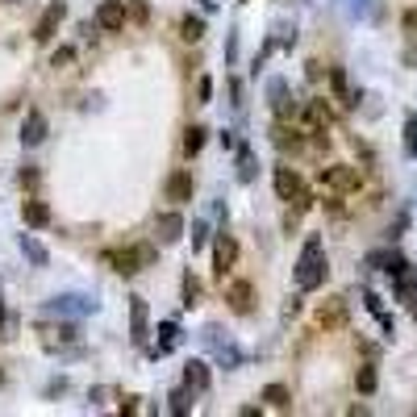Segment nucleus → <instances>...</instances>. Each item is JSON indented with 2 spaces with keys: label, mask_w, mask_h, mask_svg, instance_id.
<instances>
[{
  "label": "nucleus",
  "mask_w": 417,
  "mask_h": 417,
  "mask_svg": "<svg viewBox=\"0 0 417 417\" xmlns=\"http://www.w3.org/2000/svg\"><path fill=\"white\" fill-rule=\"evenodd\" d=\"M200 146H205V129H200V125H192V129L184 134V155H196Z\"/></svg>",
  "instance_id": "nucleus-22"
},
{
  "label": "nucleus",
  "mask_w": 417,
  "mask_h": 417,
  "mask_svg": "<svg viewBox=\"0 0 417 417\" xmlns=\"http://www.w3.org/2000/svg\"><path fill=\"white\" fill-rule=\"evenodd\" d=\"M355 384H359V393H368V397H372V393H376V368H372V363H368V368H359Z\"/></svg>",
  "instance_id": "nucleus-23"
},
{
  "label": "nucleus",
  "mask_w": 417,
  "mask_h": 417,
  "mask_svg": "<svg viewBox=\"0 0 417 417\" xmlns=\"http://www.w3.org/2000/svg\"><path fill=\"white\" fill-rule=\"evenodd\" d=\"M317 184H322V192L343 196V192H355V188H359V171L347 167V163H334V167H326V171L317 175Z\"/></svg>",
  "instance_id": "nucleus-3"
},
{
  "label": "nucleus",
  "mask_w": 417,
  "mask_h": 417,
  "mask_svg": "<svg viewBox=\"0 0 417 417\" xmlns=\"http://www.w3.org/2000/svg\"><path fill=\"white\" fill-rule=\"evenodd\" d=\"M175 343H180V330L167 322V326H159V355H167V351H175Z\"/></svg>",
  "instance_id": "nucleus-20"
},
{
  "label": "nucleus",
  "mask_w": 417,
  "mask_h": 417,
  "mask_svg": "<svg viewBox=\"0 0 417 417\" xmlns=\"http://www.w3.org/2000/svg\"><path fill=\"white\" fill-rule=\"evenodd\" d=\"M42 138H46V117L33 109V113L25 117V125H21V142H25V146H38Z\"/></svg>",
  "instance_id": "nucleus-11"
},
{
  "label": "nucleus",
  "mask_w": 417,
  "mask_h": 417,
  "mask_svg": "<svg viewBox=\"0 0 417 417\" xmlns=\"http://www.w3.org/2000/svg\"><path fill=\"white\" fill-rule=\"evenodd\" d=\"M301 192H305V184H301V175H297L292 167H276V196L292 205V200H297Z\"/></svg>",
  "instance_id": "nucleus-5"
},
{
  "label": "nucleus",
  "mask_w": 417,
  "mask_h": 417,
  "mask_svg": "<svg viewBox=\"0 0 417 417\" xmlns=\"http://www.w3.org/2000/svg\"><path fill=\"white\" fill-rule=\"evenodd\" d=\"M238 163H242V171H238V175H242V180H255V159H251V150H242V159H238Z\"/></svg>",
  "instance_id": "nucleus-28"
},
{
  "label": "nucleus",
  "mask_w": 417,
  "mask_h": 417,
  "mask_svg": "<svg viewBox=\"0 0 417 417\" xmlns=\"http://www.w3.org/2000/svg\"><path fill=\"white\" fill-rule=\"evenodd\" d=\"M88 309H92V301H84V297H58L50 305V313H88Z\"/></svg>",
  "instance_id": "nucleus-17"
},
{
  "label": "nucleus",
  "mask_w": 417,
  "mask_h": 417,
  "mask_svg": "<svg viewBox=\"0 0 417 417\" xmlns=\"http://www.w3.org/2000/svg\"><path fill=\"white\" fill-rule=\"evenodd\" d=\"M184 384H188L192 393H205V388H209V363L192 359V363L184 368Z\"/></svg>",
  "instance_id": "nucleus-13"
},
{
  "label": "nucleus",
  "mask_w": 417,
  "mask_h": 417,
  "mask_svg": "<svg viewBox=\"0 0 417 417\" xmlns=\"http://www.w3.org/2000/svg\"><path fill=\"white\" fill-rule=\"evenodd\" d=\"M21 251H25V255H29V259H33V263H38V267H42V263H46V251H42V246H38V242H33V238H21Z\"/></svg>",
  "instance_id": "nucleus-25"
},
{
  "label": "nucleus",
  "mask_w": 417,
  "mask_h": 417,
  "mask_svg": "<svg viewBox=\"0 0 417 417\" xmlns=\"http://www.w3.org/2000/svg\"><path fill=\"white\" fill-rule=\"evenodd\" d=\"M192 246H205V221L192 226Z\"/></svg>",
  "instance_id": "nucleus-31"
},
{
  "label": "nucleus",
  "mask_w": 417,
  "mask_h": 417,
  "mask_svg": "<svg viewBox=\"0 0 417 417\" xmlns=\"http://www.w3.org/2000/svg\"><path fill=\"white\" fill-rule=\"evenodd\" d=\"M96 25L100 29H121L125 25V0H104L96 8Z\"/></svg>",
  "instance_id": "nucleus-6"
},
{
  "label": "nucleus",
  "mask_w": 417,
  "mask_h": 417,
  "mask_svg": "<svg viewBox=\"0 0 417 417\" xmlns=\"http://www.w3.org/2000/svg\"><path fill=\"white\" fill-rule=\"evenodd\" d=\"M234 259H238V242L230 238V234H217V246H213V272L226 280V272L234 267Z\"/></svg>",
  "instance_id": "nucleus-4"
},
{
  "label": "nucleus",
  "mask_w": 417,
  "mask_h": 417,
  "mask_svg": "<svg viewBox=\"0 0 417 417\" xmlns=\"http://www.w3.org/2000/svg\"><path fill=\"white\" fill-rule=\"evenodd\" d=\"M171 414H188V393H171Z\"/></svg>",
  "instance_id": "nucleus-29"
},
{
  "label": "nucleus",
  "mask_w": 417,
  "mask_h": 417,
  "mask_svg": "<svg viewBox=\"0 0 417 417\" xmlns=\"http://www.w3.org/2000/svg\"><path fill=\"white\" fill-rule=\"evenodd\" d=\"M129 330H134V343H146V301L142 297L129 301Z\"/></svg>",
  "instance_id": "nucleus-12"
},
{
  "label": "nucleus",
  "mask_w": 417,
  "mask_h": 417,
  "mask_svg": "<svg viewBox=\"0 0 417 417\" xmlns=\"http://www.w3.org/2000/svg\"><path fill=\"white\" fill-rule=\"evenodd\" d=\"M330 88H334V96H338L343 104H359V96L351 92V79H347V71H343V67H334V71H330Z\"/></svg>",
  "instance_id": "nucleus-14"
},
{
  "label": "nucleus",
  "mask_w": 417,
  "mask_h": 417,
  "mask_svg": "<svg viewBox=\"0 0 417 417\" xmlns=\"http://www.w3.org/2000/svg\"><path fill=\"white\" fill-rule=\"evenodd\" d=\"M263 401H267L272 409H288V405H292V393H288L284 384H267V388H263Z\"/></svg>",
  "instance_id": "nucleus-18"
},
{
  "label": "nucleus",
  "mask_w": 417,
  "mask_h": 417,
  "mask_svg": "<svg viewBox=\"0 0 417 417\" xmlns=\"http://www.w3.org/2000/svg\"><path fill=\"white\" fill-rule=\"evenodd\" d=\"M104 263H113V272H121V276H138L142 267H150V263H155V246H129V251H113V255H104Z\"/></svg>",
  "instance_id": "nucleus-2"
},
{
  "label": "nucleus",
  "mask_w": 417,
  "mask_h": 417,
  "mask_svg": "<svg viewBox=\"0 0 417 417\" xmlns=\"http://www.w3.org/2000/svg\"><path fill=\"white\" fill-rule=\"evenodd\" d=\"M155 234H159L163 246H167V242H180V238H184V217H180V213H163V217L155 221Z\"/></svg>",
  "instance_id": "nucleus-8"
},
{
  "label": "nucleus",
  "mask_w": 417,
  "mask_h": 417,
  "mask_svg": "<svg viewBox=\"0 0 417 417\" xmlns=\"http://www.w3.org/2000/svg\"><path fill=\"white\" fill-rule=\"evenodd\" d=\"M347 322V305L343 301H334V305H326L322 313H317V326H326V330H334V326H343Z\"/></svg>",
  "instance_id": "nucleus-15"
},
{
  "label": "nucleus",
  "mask_w": 417,
  "mask_h": 417,
  "mask_svg": "<svg viewBox=\"0 0 417 417\" xmlns=\"http://www.w3.org/2000/svg\"><path fill=\"white\" fill-rule=\"evenodd\" d=\"M405 146H409V155H417V117L405 121Z\"/></svg>",
  "instance_id": "nucleus-27"
},
{
  "label": "nucleus",
  "mask_w": 417,
  "mask_h": 417,
  "mask_svg": "<svg viewBox=\"0 0 417 417\" xmlns=\"http://www.w3.org/2000/svg\"><path fill=\"white\" fill-rule=\"evenodd\" d=\"M180 29H184V38H188V42H196V38L205 33V21H200V17H184V25H180Z\"/></svg>",
  "instance_id": "nucleus-24"
},
{
  "label": "nucleus",
  "mask_w": 417,
  "mask_h": 417,
  "mask_svg": "<svg viewBox=\"0 0 417 417\" xmlns=\"http://www.w3.org/2000/svg\"><path fill=\"white\" fill-rule=\"evenodd\" d=\"M196 92H200V104H209V96H213V79H200Z\"/></svg>",
  "instance_id": "nucleus-30"
},
{
  "label": "nucleus",
  "mask_w": 417,
  "mask_h": 417,
  "mask_svg": "<svg viewBox=\"0 0 417 417\" xmlns=\"http://www.w3.org/2000/svg\"><path fill=\"white\" fill-rule=\"evenodd\" d=\"M226 301H230V309H234V313H251V301H255V288H251L246 280H234V284L226 288Z\"/></svg>",
  "instance_id": "nucleus-9"
},
{
  "label": "nucleus",
  "mask_w": 417,
  "mask_h": 417,
  "mask_svg": "<svg viewBox=\"0 0 417 417\" xmlns=\"http://www.w3.org/2000/svg\"><path fill=\"white\" fill-rule=\"evenodd\" d=\"M167 200H175V205L192 200V175H188V171H175V175H167Z\"/></svg>",
  "instance_id": "nucleus-10"
},
{
  "label": "nucleus",
  "mask_w": 417,
  "mask_h": 417,
  "mask_svg": "<svg viewBox=\"0 0 417 417\" xmlns=\"http://www.w3.org/2000/svg\"><path fill=\"white\" fill-rule=\"evenodd\" d=\"M317 284H326V251H322V238L313 234V238L305 242L301 259H297V288L313 292Z\"/></svg>",
  "instance_id": "nucleus-1"
},
{
  "label": "nucleus",
  "mask_w": 417,
  "mask_h": 417,
  "mask_svg": "<svg viewBox=\"0 0 417 417\" xmlns=\"http://www.w3.org/2000/svg\"><path fill=\"white\" fill-rule=\"evenodd\" d=\"M196 297H200V284H196L192 276H184V305L192 309V305H196Z\"/></svg>",
  "instance_id": "nucleus-26"
},
{
  "label": "nucleus",
  "mask_w": 417,
  "mask_h": 417,
  "mask_svg": "<svg viewBox=\"0 0 417 417\" xmlns=\"http://www.w3.org/2000/svg\"><path fill=\"white\" fill-rule=\"evenodd\" d=\"M272 96H276L272 104H276V113H280V117H288V113H297V104L288 100V88H284V79H276V84H272Z\"/></svg>",
  "instance_id": "nucleus-19"
},
{
  "label": "nucleus",
  "mask_w": 417,
  "mask_h": 417,
  "mask_svg": "<svg viewBox=\"0 0 417 417\" xmlns=\"http://www.w3.org/2000/svg\"><path fill=\"white\" fill-rule=\"evenodd\" d=\"M25 221H29L33 230H42V226H50V209H46L42 200H25Z\"/></svg>",
  "instance_id": "nucleus-16"
},
{
  "label": "nucleus",
  "mask_w": 417,
  "mask_h": 417,
  "mask_svg": "<svg viewBox=\"0 0 417 417\" xmlns=\"http://www.w3.org/2000/svg\"><path fill=\"white\" fill-rule=\"evenodd\" d=\"M276 146H280V150H288V146L297 150V146H301V134L288 129V125H276Z\"/></svg>",
  "instance_id": "nucleus-21"
},
{
  "label": "nucleus",
  "mask_w": 417,
  "mask_h": 417,
  "mask_svg": "<svg viewBox=\"0 0 417 417\" xmlns=\"http://www.w3.org/2000/svg\"><path fill=\"white\" fill-rule=\"evenodd\" d=\"M63 17H67V8H63V4H50V8H46V13H42V21H38V25H33V42H50V38H54V29H58V21H63Z\"/></svg>",
  "instance_id": "nucleus-7"
}]
</instances>
